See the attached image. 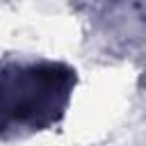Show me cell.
Wrapping results in <instances>:
<instances>
[{"label": "cell", "instance_id": "obj_1", "mask_svg": "<svg viewBox=\"0 0 146 146\" xmlns=\"http://www.w3.org/2000/svg\"><path fill=\"white\" fill-rule=\"evenodd\" d=\"M78 73L71 64L43 57L0 62V141L32 137L62 121Z\"/></svg>", "mask_w": 146, "mask_h": 146}]
</instances>
